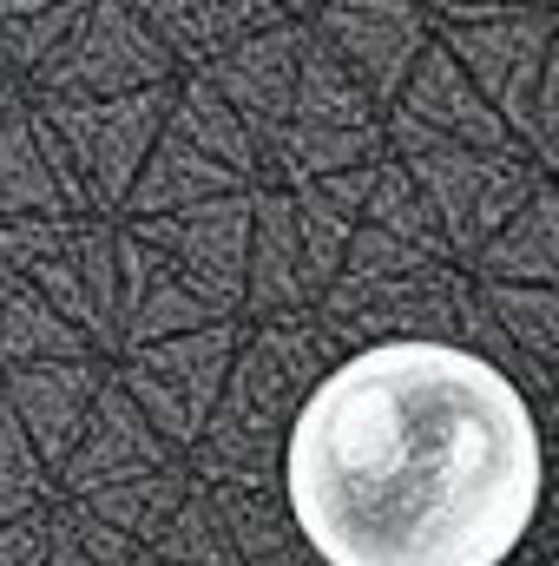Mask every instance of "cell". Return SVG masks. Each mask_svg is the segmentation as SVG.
Instances as JSON below:
<instances>
[{
	"label": "cell",
	"instance_id": "1",
	"mask_svg": "<svg viewBox=\"0 0 559 566\" xmlns=\"http://www.w3.org/2000/svg\"><path fill=\"white\" fill-rule=\"evenodd\" d=\"M540 481L514 376L428 336L329 369L283 448L289 514L323 566H507Z\"/></svg>",
	"mask_w": 559,
	"mask_h": 566
}]
</instances>
